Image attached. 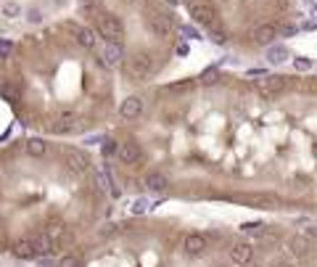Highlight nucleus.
<instances>
[{
  "label": "nucleus",
  "mask_w": 317,
  "mask_h": 267,
  "mask_svg": "<svg viewBox=\"0 0 317 267\" xmlns=\"http://www.w3.org/2000/svg\"><path fill=\"white\" fill-rule=\"evenodd\" d=\"M269 267H293V262H291L288 257H278L273 264H269Z\"/></svg>",
  "instance_id": "obj_22"
},
{
  "label": "nucleus",
  "mask_w": 317,
  "mask_h": 267,
  "mask_svg": "<svg viewBox=\"0 0 317 267\" xmlns=\"http://www.w3.org/2000/svg\"><path fill=\"white\" fill-rule=\"evenodd\" d=\"M285 77L283 74H264L262 77V82H259V93L264 98H275V96H280V93L285 90Z\"/></svg>",
  "instance_id": "obj_8"
},
{
  "label": "nucleus",
  "mask_w": 317,
  "mask_h": 267,
  "mask_svg": "<svg viewBox=\"0 0 317 267\" xmlns=\"http://www.w3.org/2000/svg\"><path fill=\"white\" fill-rule=\"evenodd\" d=\"M122 69H124V74L130 77V80H135V82H148L151 77L156 74V58H153L151 51L140 48V51H132V53L124 56Z\"/></svg>",
  "instance_id": "obj_3"
},
{
  "label": "nucleus",
  "mask_w": 317,
  "mask_h": 267,
  "mask_svg": "<svg viewBox=\"0 0 317 267\" xmlns=\"http://www.w3.org/2000/svg\"><path fill=\"white\" fill-rule=\"evenodd\" d=\"M251 204L254 207H278V196H269V193H259V196H254L251 198Z\"/></svg>",
  "instance_id": "obj_15"
},
{
  "label": "nucleus",
  "mask_w": 317,
  "mask_h": 267,
  "mask_svg": "<svg viewBox=\"0 0 317 267\" xmlns=\"http://www.w3.org/2000/svg\"><path fill=\"white\" fill-rule=\"evenodd\" d=\"M188 13L190 19L201 27H217L219 24V16H217V8L206 0H196V3H188Z\"/></svg>",
  "instance_id": "obj_5"
},
{
  "label": "nucleus",
  "mask_w": 317,
  "mask_h": 267,
  "mask_svg": "<svg viewBox=\"0 0 317 267\" xmlns=\"http://www.w3.org/2000/svg\"><path fill=\"white\" fill-rule=\"evenodd\" d=\"M143 13H146V21H148V27L153 29V35L156 37H162V40H169L172 35H174V19L169 16V13H164V11H158V8H148V3L143 6Z\"/></svg>",
  "instance_id": "obj_4"
},
{
  "label": "nucleus",
  "mask_w": 317,
  "mask_h": 267,
  "mask_svg": "<svg viewBox=\"0 0 317 267\" xmlns=\"http://www.w3.org/2000/svg\"><path fill=\"white\" fill-rule=\"evenodd\" d=\"M209 40H212L214 45H225V42H228V35L222 32L219 24H217V27H209Z\"/></svg>",
  "instance_id": "obj_16"
},
{
  "label": "nucleus",
  "mask_w": 317,
  "mask_h": 267,
  "mask_svg": "<svg viewBox=\"0 0 317 267\" xmlns=\"http://www.w3.org/2000/svg\"><path fill=\"white\" fill-rule=\"evenodd\" d=\"M183 249H185L188 257H201L203 251L209 249V238L201 235V233H190L188 238H185V243H183Z\"/></svg>",
  "instance_id": "obj_9"
},
{
  "label": "nucleus",
  "mask_w": 317,
  "mask_h": 267,
  "mask_svg": "<svg viewBox=\"0 0 317 267\" xmlns=\"http://www.w3.org/2000/svg\"><path fill=\"white\" fill-rule=\"evenodd\" d=\"M143 188H146L148 193H167L169 191V175H164L162 169H151L143 175Z\"/></svg>",
  "instance_id": "obj_7"
},
{
  "label": "nucleus",
  "mask_w": 317,
  "mask_h": 267,
  "mask_svg": "<svg viewBox=\"0 0 317 267\" xmlns=\"http://www.w3.org/2000/svg\"><path fill=\"white\" fill-rule=\"evenodd\" d=\"M143 112H146V101L140 96H130L119 103V119L122 122H138L143 117Z\"/></svg>",
  "instance_id": "obj_6"
},
{
  "label": "nucleus",
  "mask_w": 317,
  "mask_h": 267,
  "mask_svg": "<svg viewBox=\"0 0 317 267\" xmlns=\"http://www.w3.org/2000/svg\"><path fill=\"white\" fill-rule=\"evenodd\" d=\"M314 19H317V6H314Z\"/></svg>",
  "instance_id": "obj_25"
},
{
  "label": "nucleus",
  "mask_w": 317,
  "mask_h": 267,
  "mask_svg": "<svg viewBox=\"0 0 317 267\" xmlns=\"http://www.w3.org/2000/svg\"><path fill=\"white\" fill-rule=\"evenodd\" d=\"M162 3H167L169 8H174V6H177V0H162Z\"/></svg>",
  "instance_id": "obj_24"
},
{
  "label": "nucleus",
  "mask_w": 317,
  "mask_h": 267,
  "mask_svg": "<svg viewBox=\"0 0 317 267\" xmlns=\"http://www.w3.org/2000/svg\"><path fill=\"white\" fill-rule=\"evenodd\" d=\"M180 35H183V37H188V40H198V37H201L193 27H183V29H180Z\"/></svg>",
  "instance_id": "obj_19"
},
{
  "label": "nucleus",
  "mask_w": 317,
  "mask_h": 267,
  "mask_svg": "<svg viewBox=\"0 0 317 267\" xmlns=\"http://www.w3.org/2000/svg\"><path fill=\"white\" fill-rule=\"evenodd\" d=\"M264 58H267V64H285V61L291 58V53L285 45H267Z\"/></svg>",
  "instance_id": "obj_12"
},
{
  "label": "nucleus",
  "mask_w": 317,
  "mask_h": 267,
  "mask_svg": "<svg viewBox=\"0 0 317 267\" xmlns=\"http://www.w3.org/2000/svg\"><path fill=\"white\" fill-rule=\"evenodd\" d=\"M275 37H278V27L273 24H259L254 29V42L259 45H275Z\"/></svg>",
  "instance_id": "obj_11"
},
{
  "label": "nucleus",
  "mask_w": 317,
  "mask_h": 267,
  "mask_svg": "<svg viewBox=\"0 0 317 267\" xmlns=\"http://www.w3.org/2000/svg\"><path fill=\"white\" fill-rule=\"evenodd\" d=\"M106 74L98 37L79 21L66 19L21 40H0V98L29 130H93L108 108Z\"/></svg>",
  "instance_id": "obj_2"
},
{
  "label": "nucleus",
  "mask_w": 317,
  "mask_h": 267,
  "mask_svg": "<svg viewBox=\"0 0 317 267\" xmlns=\"http://www.w3.org/2000/svg\"><path fill=\"white\" fill-rule=\"evenodd\" d=\"M288 251H291V254L304 257L307 251H309V241L301 238V235H293V238H288Z\"/></svg>",
  "instance_id": "obj_14"
},
{
  "label": "nucleus",
  "mask_w": 317,
  "mask_h": 267,
  "mask_svg": "<svg viewBox=\"0 0 317 267\" xmlns=\"http://www.w3.org/2000/svg\"><path fill=\"white\" fill-rule=\"evenodd\" d=\"M106 191L87 151L40 135L8 140L0 146V254L19 262L66 254L103 214Z\"/></svg>",
  "instance_id": "obj_1"
},
{
  "label": "nucleus",
  "mask_w": 317,
  "mask_h": 267,
  "mask_svg": "<svg viewBox=\"0 0 317 267\" xmlns=\"http://www.w3.org/2000/svg\"><path fill=\"white\" fill-rule=\"evenodd\" d=\"M146 209H148V201H146V198H138V201H135L132 214H135V217H140V214H146Z\"/></svg>",
  "instance_id": "obj_18"
},
{
  "label": "nucleus",
  "mask_w": 317,
  "mask_h": 267,
  "mask_svg": "<svg viewBox=\"0 0 317 267\" xmlns=\"http://www.w3.org/2000/svg\"><path fill=\"white\" fill-rule=\"evenodd\" d=\"M241 230H243V233H254V230H264V225H262V222H243Z\"/></svg>",
  "instance_id": "obj_20"
},
{
  "label": "nucleus",
  "mask_w": 317,
  "mask_h": 267,
  "mask_svg": "<svg viewBox=\"0 0 317 267\" xmlns=\"http://www.w3.org/2000/svg\"><path fill=\"white\" fill-rule=\"evenodd\" d=\"M230 259H233V264L246 267V264L254 259V246H251V243H246V241L233 243V246H230Z\"/></svg>",
  "instance_id": "obj_10"
},
{
  "label": "nucleus",
  "mask_w": 317,
  "mask_h": 267,
  "mask_svg": "<svg viewBox=\"0 0 317 267\" xmlns=\"http://www.w3.org/2000/svg\"><path fill=\"white\" fill-rule=\"evenodd\" d=\"M296 230H299L301 238H307V241L317 238V222H312V219H296Z\"/></svg>",
  "instance_id": "obj_13"
},
{
  "label": "nucleus",
  "mask_w": 317,
  "mask_h": 267,
  "mask_svg": "<svg viewBox=\"0 0 317 267\" xmlns=\"http://www.w3.org/2000/svg\"><path fill=\"white\" fill-rule=\"evenodd\" d=\"M214 80H217V69H206L201 74V82H214Z\"/></svg>",
  "instance_id": "obj_21"
},
{
  "label": "nucleus",
  "mask_w": 317,
  "mask_h": 267,
  "mask_svg": "<svg viewBox=\"0 0 317 267\" xmlns=\"http://www.w3.org/2000/svg\"><path fill=\"white\" fill-rule=\"evenodd\" d=\"M293 66H296L299 72H309V69H312V61H309V58H301V56H299V58L293 61Z\"/></svg>",
  "instance_id": "obj_17"
},
{
  "label": "nucleus",
  "mask_w": 317,
  "mask_h": 267,
  "mask_svg": "<svg viewBox=\"0 0 317 267\" xmlns=\"http://www.w3.org/2000/svg\"><path fill=\"white\" fill-rule=\"evenodd\" d=\"M248 77H264L262 69H248Z\"/></svg>",
  "instance_id": "obj_23"
}]
</instances>
